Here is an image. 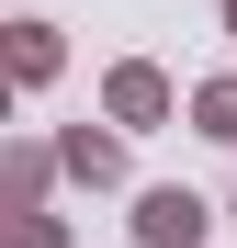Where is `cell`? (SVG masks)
Listing matches in <instances>:
<instances>
[{
	"mask_svg": "<svg viewBox=\"0 0 237 248\" xmlns=\"http://www.w3.org/2000/svg\"><path fill=\"white\" fill-rule=\"evenodd\" d=\"M192 226H204V215H192V203H181V192H158V203H147V237H158V248H181Z\"/></svg>",
	"mask_w": 237,
	"mask_h": 248,
	"instance_id": "6da1fadb",
	"label": "cell"
}]
</instances>
